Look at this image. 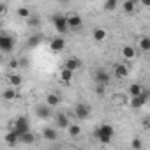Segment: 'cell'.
<instances>
[{
	"instance_id": "obj_1",
	"label": "cell",
	"mask_w": 150,
	"mask_h": 150,
	"mask_svg": "<svg viewBox=\"0 0 150 150\" xmlns=\"http://www.w3.org/2000/svg\"><path fill=\"white\" fill-rule=\"evenodd\" d=\"M113 134H115V129H113V125H110V124L97 125L96 131H94V136H96V138L99 139V143H103V145H108V143L111 141Z\"/></svg>"
},
{
	"instance_id": "obj_2",
	"label": "cell",
	"mask_w": 150,
	"mask_h": 150,
	"mask_svg": "<svg viewBox=\"0 0 150 150\" xmlns=\"http://www.w3.org/2000/svg\"><path fill=\"white\" fill-rule=\"evenodd\" d=\"M110 80H111V74H110L106 69L99 67V69H96V71H94V81H96V85L108 87V85H110Z\"/></svg>"
},
{
	"instance_id": "obj_3",
	"label": "cell",
	"mask_w": 150,
	"mask_h": 150,
	"mask_svg": "<svg viewBox=\"0 0 150 150\" xmlns=\"http://www.w3.org/2000/svg\"><path fill=\"white\" fill-rule=\"evenodd\" d=\"M11 131H14L18 134V138H20V136H23L25 132L30 131V124H28V120L25 117H20V118H16V122H14V125H13Z\"/></svg>"
},
{
	"instance_id": "obj_4",
	"label": "cell",
	"mask_w": 150,
	"mask_h": 150,
	"mask_svg": "<svg viewBox=\"0 0 150 150\" xmlns=\"http://www.w3.org/2000/svg\"><path fill=\"white\" fill-rule=\"evenodd\" d=\"M51 21H53V25H55V28H57V32L58 34H65L69 28H67V16H64V14H55L53 18H51Z\"/></svg>"
},
{
	"instance_id": "obj_5",
	"label": "cell",
	"mask_w": 150,
	"mask_h": 150,
	"mask_svg": "<svg viewBox=\"0 0 150 150\" xmlns=\"http://www.w3.org/2000/svg\"><path fill=\"white\" fill-rule=\"evenodd\" d=\"M14 50V39L11 35H4L0 34V51L4 53H11Z\"/></svg>"
},
{
	"instance_id": "obj_6",
	"label": "cell",
	"mask_w": 150,
	"mask_h": 150,
	"mask_svg": "<svg viewBox=\"0 0 150 150\" xmlns=\"http://www.w3.org/2000/svg\"><path fill=\"white\" fill-rule=\"evenodd\" d=\"M148 97H150V94L143 90V92H141V94H139L138 97H131V101H129V103H131V106H132L134 110H139L141 106H145V104H146Z\"/></svg>"
},
{
	"instance_id": "obj_7",
	"label": "cell",
	"mask_w": 150,
	"mask_h": 150,
	"mask_svg": "<svg viewBox=\"0 0 150 150\" xmlns=\"http://www.w3.org/2000/svg\"><path fill=\"white\" fill-rule=\"evenodd\" d=\"M88 115H90V108L87 104H83V103H80L76 108H74V117L80 118V120H87Z\"/></svg>"
},
{
	"instance_id": "obj_8",
	"label": "cell",
	"mask_w": 150,
	"mask_h": 150,
	"mask_svg": "<svg viewBox=\"0 0 150 150\" xmlns=\"http://www.w3.org/2000/svg\"><path fill=\"white\" fill-rule=\"evenodd\" d=\"M81 25H83L81 16H78V14H71V16H67V28H71V30H80Z\"/></svg>"
},
{
	"instance_id": "obj_9",
	"label": "cell",
	"mask_w": 150,
	"mask_h": 150,
	"mask_svg": "<svg viewBox=\"0 0 150 150\" xmlns=\"http://www.w3.org/2000/svg\"><path fill=\"white\" fill-rule=\"evenodd\" d=\"M81 60L78 58V57H69L67 60H65V65H64V69H67V71H71V72H74V71H78V69H81Z\"/></svg>"
},
{
	"instance_id": "obj_10",
	"label": "cell",
	"mask_w": 150,
	"mask_h": 150,
	"mask_svg": "<svg viewBox=\"0 0 150 150\" xmlns=\"http://www.w3.org/2000/svg\"><path fill=\"white\" fill-rule=\"evenodd\" d=\"M92 37H94V41H96V42H103V41H106L108 32H106L103 27H96V28L92 30Z\"/></svg>"
},
{
	"instance_id": "obj_11",
	"label": "cell",
	"mask_w": 150,
	"mask_h": 150,
	"mask_svg": "<svg viewBox=\"0 0 150 150\" xmlns=\"http://www.w3.org/2000/svg\"><path fill=\"white\" fill-rule=\"evenodd\" d=\"M51 113H53L51 108L46 106V104H39V106H35V115H37L39 118H50Z\"/></svg>"
},
{
	"instance_id": "obj_12",
	"label": "cell",
	"mask_w": 150,
	"mask_h": 150,
	"mask_svg": "<svg viewBox=\"0 0 150 150\" xmlns=\"http://www.w3.org/2000/svg\"><path fill=\"white\" fill-rule=\"evenodd\" d=\"M42 138H44L46 141H57L58 132H57L55 127H44V129H42Z\"/></svg>"
},
{
	"instance_id": "obj_13",
	"label": "cell",
	"mask_w": 150,
	"mask_h": 150,
	"mask_svg": "<svg viewBox=\"0 0 150 150\" xmlns=\"http://www.w3.org/2000/svg\"><path fill=\"white\" fill-rule=\"evenodd\" d=\"M69 117L64 113V111H60V113H57V127H60V129H67L69 127Z\"/></svg>"
},
{
	"instance_id": "obj_14",
	"label": "cell",
	"mask_w": 150,
	"mask_h": 150,
	"mask_svg": "<svg viewBox=\"0 0 150 150\" xmlns=\"http://www.w3.org/2000/svg\"><path fill=\"white\" fill-rule=\"evenodd\" d=\"M50 46H51L53 51H62V50L65 48V39H64V37H55V39H51Z\"/></svg>"
},
{
	"instance_id": "obj_15",
	"label": "cell",
	"mask_w": 150,
	"mask_h": 150,
	"mask_svg": "<svg viewBox=\"0 0 150 150\" xmlns=\"http://www.w3.org/2000/svg\"><path fill=\"white\" fill-rule=\"evenodd\" d=\"M58 104H60V96H58V94H48V96H46V106L55 108V106H58Z\"/></svg>"
},
{
	"instance_id": "obj_16",
	"label": "cell",
	"mask_w": 150,
	"mask_h": 150,
	"mask_svg": "<svg viewBox=\"0 0 150 150\" xmlns=\"http://www.w3.org/2000/svg\"><path fill=\"white\" fill-rule=\"evenodd\" d=\"M6 143H7L9 146H16V145L20 143V138H18V134H16L14 131H9V132L6 134Z\"/></svg>"
},
{
	"instance_id": "obj_17",
	"label": "cell",
	"mask_w": 150,
	"mask_h": 150,
	"mask_svg": "<svg viewBox=\"0 0 150 150\" xmlns=\"http://www.w3.org/2000/svg\"><path fill=\"white\" fill-rule=\"evenodd\" d=\"M127 74H129V67H127V65L118 64V65L115 67V76H117V78H125Z\"/></svg>"
},
{
	"instance_id": "obj_18",
	"label": "cell",
	"mask_w": 150,
	"mask_h": 150,
	"mask_svg": "<svg viewBox=\"0 0 150 150\" xmlns=\"http://www.w3.org/2000/svg\"><path fill=\"white\" fill-rule=\"evenodd\" d=\"M7 81H9V85H11V87H20V85H21V81H23V78L20 76V74L13 72V74H9V76H7Z\"/></svg>"
},
{
	"instance_id": "obj_19",
	"label": "cell",
	"mask_w": 150,
	"mask_h": 150,
	"mask_svg": "<svg viewBox=\"0 0 150 150\" xmlns=\"http://www.w3.org/2000/svg\"><path fill=\"white\" fill-rule=\"evenodd\" d=\"M122 57H124V58H127V60H131V58H134V57H136V50H134L132 46H129V44H127V46H124V48H122Z\"/></svg>"
},
{
	"instance_id": "obj_20",
	"label": "cell",
	"mask_w": 150,
	"mask_h": 150,
	"mask_svg": "<svg viewBox=\"0 0 150 150\" xmlns=\"http://www.w3.org/2000/svg\"><path fill=\"white\" fill-rule=\"evenodd\" d=\"M20 141L23 143V145H32V143H35V134L34 132H25L23 136H20Z\"/></svg>"
},
{
	"instance_id": "obj_21",
	"label": "cell",
	"mask_w": 150,
	"mask_h": 150,
	"mask_svg": "<svg viewBox=\"0 0 150 150\" xmlns=\"http://www.w3.org/2000/svg\"><path fill=\"white\" fill-rule=\"evenodd\" d=\"M67 131H69V134H71L72 138H78V136L81 134V127H80L78 124H69Z\"/></svg>"
},
{
	"instance_id": "obj_22",
	"label": "cell",
	"mask_w": 150,
	"mask_h": 150,
	"mask_svg": "<svg viewBox=\"0 0 150 150\" xmlns=\"http://www.w3.org/2000/svg\"><path fill=\"white\" fill-rule=\"evenodd\" d=\"M41 41H42V35H32V37H28V41H27V46L28 48H35V46H39L41 44Z\"/></svg>"
},
{
	"instance_id": "obj_23",
	"label": "cell",
	"mask_w": 150,
	"mask_h": 150,
	"mask_svg": "<svg viewBox=\"0 0 150 150\" xmlns=\"http://www.w3.org/2000/svg\"><path fill=\"white\" fill-rule=\"evenodd\" d=\"M141 92H143V88H141L139 83H132V85L129 87V94H131V97H138Z\"/></svg>"
},
{
	"instance_id": "obj_24",
	"label": "cell",
	"mask_w": 150,
	"mask_h": 150,
	"mask_svg": "<svg viewBox=\"0 0 150 150\" xmlns=\"http://www.w3.org/2000/svg\"><path fill=\"white\" fill-rule=\"evenodd\" d=\"M122 9H124L127 14H131V13L136 9V2H134V0H125V2L122 4Z\"/></svg>"
},
{
	"instance_id": "obj_25",
	"label": "cell",
	"mask_w": 150,
	"mask_h": 150,
	"mask_svg": "<svg viewBox=\"0 0 150 150\" xmlns=\"http://www.w3.org/2000/svg\"><path fill=\"white\" fill-rule=\"evenodd\" d=\"M60 78H62V81L69 83V81L72 80V72H71V71H67V69H62V71H60Z\"/></svg>"
},
{
	"instance_id": "obj_26",
	"label": "cell",
	"mask_w": 150,
	"mask_h": 150,
	"mask_svg": "<svg viewBox=\"0 0 150 150\" xmlns=\"http://www.w3.org/2000/svg\"><path fill=\"white\" fill-rule=\"evenodd\" d=\"M2 97H4L6 101H13V99L16 97V92H14L13 88H6V90L2 92Z\"/></svg>"
},
{
	"instance_id": "obj_27",
	"label": "cell",
	"mask_w": 150,
	"mask_h": 150,
	"mask_svg": "<svg viewBox=\"0 0 150 150\" xmlns=\"http://www.w3.org/2000/svg\"><path fill=\"white\" fill-rule=\"evenodd\" d=\"M131 148H132V150H141V148H143V141H141L139 138H132V139H131Z\"/></svg>"
},
{
	"instance_id": "obj_28",
	"label": "cell",
	"mask_w": 150,
	"mask_h": 150,
	"mask_svg": "<svg viewBox=\"0 0 150 150\" xmlns=\"http://www.w3.org/2000/svg\"><path fill=\"white\" fill-rule=\"evenodd\" d=\"M16 13H18V16H20V18H30V14H32L28 7H18V11H16Z\"/></svg>"
},
{
	"instance_id": "obj_29",
	"label": "cell",
	"mask_w": 150,
	"mask_h": 150,
	"mask_svg": "<svg viewBox=\"0 0 150 150\" xmlns=\"http://www.w3.org/2000/svg\"><path fill=\"white\" fill-rule=\"evenodd\" d=\"M28 25H30V27H39V25H41V18H39L37 14H30V18H28Z\"/></svg>"
},
{
	"instance_id": "obj_30",
	"label": "cell",
	"mask_w": 150,
	"mask_h": 150,
	"mask_svg": "<svg viewBox=\"0 0 150 150\" xmlns=\"http://www.w3.org/2000/svg\"><path fill=\"white\" fill-rule=\"evenodd\" d=\"M139 48H141L143 51H148V50H150V39H148V37H141V39H139Z\"/></svg>"
},
{
	"instance_id": "obj_31",
	"label": "cell",
	"mask_w": 150,
	"mask_h": 150,
	"mask_svg": "<svg viewBox=\"0 0 150 150\" xmlns=\"http://www.w3.org/2000/svg\"><path fill=\"white\" fill-rule=\"evenodd\" d=\"M117 0H108V2H104V9L106 11H115L117 9Z\"/></svg>"
},
{
	"instance_id": "obj_32",
	"label": "cell",
	"mask_w": 150,
	"mask_h": 150,
	"mask_svg": "<svg viewBox=\"0 0 150 150\" xmlns=\"http://www.w3.org/2000/svg\"><path fill=\"white\" fill-rule=\"evenodd\" d=\"M104 88H106V87H103V85H96V94H99V96L104 94Z\"/></svg>"
},
{
	"instance_id": "obj_33",
	"label": "cell",
	"mask_w": 150,
	"mask_h": 150,
	"mask_svg": "<svg viewBox=\"0 0 150 150\" xmlns=\"http://www.w3.org/2000/svg\"><path fill=\"white\" fill-rule=\"evenodd\" d=\"M9 65H11V69H16L20 64H18V60H11V62H9Z\"/></svg>"
},
{
	"instance_id": "obj_34",
	"label": "cell",
	"mask_w": 150,
	"mask_h": 150,
	"mask_svg": "<svg viewBox=\"0 0 150 150\" xmlns=\"http://www.w3.org/2000/svg\"><path fill=\"white\" fill-rule=\"evenodd\" d=\"M148 125H150V120L146 117V118H143V129H148Z\"/></svg>"
},
{
	"instance_id": "obj_35",
	"label": "cell",
	"mask_w": 150,
	"mask_h": 150,
	"mask_svg": "<svg viewBox=\"0 0 150 150\" xmlns=\"http://www.w3.org/2000/svg\"><path fill=\"white\" fill-rule=\"evenodd\" d=\"M6 9H7V7H6V4H0V16L6 13Z\"/></svg>"
},
{
	"instance_id": "obj_36",
	"label": "cell",
	"mask_w": 150,
	"mask_h": 150,
	"mask_svg": "<svg viewBox=\"0 0 150 150\" xmlns=\"http://www.w3.org/2000/svg\"><path fill=\"white\" fill-rule=\"evenodd\" d=\"M18 64H20V65H27V64H28V60H27V58H21Z\"/></svg>"
}]
</instances>
